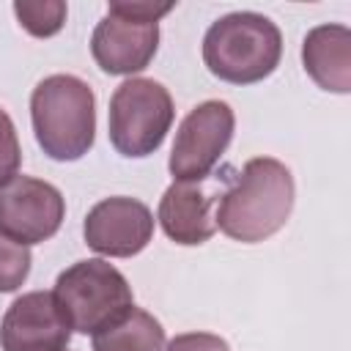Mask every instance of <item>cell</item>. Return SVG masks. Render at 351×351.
Masks as SVG:
<instances>
[{"label":"cell","instance_id":"7a4b0ae2","mask_svg":"<svg viewBox=\"0 0 351 351\" xmlns=\"http://www.w3.org/2000/svg\"><path fill=\"white\" fill-rule=\"evenodd\" d=\"M30 121L49 159H82L96 137V99L90 85L74 74L44 77L30 96Z\"/></svg>","mask_w":351,"mask_h":351},{"label":"cell","instance_id":"9a60e30c","mask_svg":"<svg viewBox=\"0 0 351 351\" xmlns=\"http://www.w3.org/2000/svg\"><path fill=\"white\" fill-rule=\"evenodd\" d=\"M30 250L0 233V293L16 291L30 274Z\"/></svg>","mask_w":351,"mask_h":351},{"label":"cell","instance_id":"8fae6325","mask_svg":"<svg viewBox=\"0 0 351 351\" xmlns=\"http://www.w3.org/2000/svg\"><path fill=\"white\" fill-rule=\"evenodd\" d=\"M214 203L217 197L208 195L200 181H173L159 200L156 219L170 241L195 247L217 233V222L211 214Z\"/></svg>","mask_w":351,"mask_h":351},{"label":"cell","instance_id":"e0dca14e","mask_svg":"<svg viewBox=\"0 0 351 351\" xmlns=\"http://www.w3.org/2000/svg\"><path fill=\"white\" fill-rule=\"evenodd\" d=\"M173 11V3H151V0H112L107 5V14L129 16V19H143V22H159L165 14Z\"/></svg>","mask_w":351,"mask_h":351},{"label":"cell","instance_id":"5bb4252c","mask_svg":"<svg viewBox=\"0 0 351 351\" xmlns=\"http://www.w3.org/2000/svg\"><path fill=\"white\" fill-rule=\"evenodd\" d=\"M14 14L30 36L49 38L66 22V3L63 0H16Z\"/></svg>","mask_w":351,"mask_h":351},{"label":"cell","instance_id":"8992f818","mask_svg":"<svg viewBox=\"0 0 351 351\" xmlns=\"http://www.w3.org/2000/svg\"><path fill=\"white\" fill-rule=\"evenodd\" d=\"M236 129V115L228 101L208 99L189 110L176 132L170 151V176L176 181H206L219 156L228 151Z\"/></svg>","mask_w":351,"mask_h":351},{"label":"cell","instance_id":"ac0fdd59","mask_svg":"<svg viewBox=\"0 0 351 351\" xmlns=\"http://www.w3.org/2000/svg\"><path fill=\"white\" fill-rule=\"evenodd\" d=\"M162 351H230V346L211 332H186L176 335Z\"/></svg>","mask_w":351,"mask_h":351},{"label":"cell","instance_id":"9c48e42d","mask_svg":"<svg viewBox=\"0 0 351 351\" xmlns=\"http://www.w3.org/2000/svg\"><path fill=\"white\" fill-rule=\"evenodd\" d=\"M71 337L52 291H30L11 302L0 321L3 351H55Z\"/></svg>","mask_w":351,"mask_h":351},{"label":"cell","instance_id":"3957f363","mask_svg":"<svg viewBox=\"0 0 351 351\" xmlns=\"http://www.w3.org/2000/svg\"><path fill=\"white\" fill-rule=\"evenodd\" d=\"M282 58L280 27L255 11H233L219 16L203 36V63L230 85H252L266 80Z\"/></svg>","mask_w":351,"mask_h":351},{"label":"cell","instance_id":"52a82bcc","mask_svg":"<svg viewBox=\"0 0 351 351\" xmlns=\"http://www.w3.org/2000/svg\"><path fill=\"white\" fill-rule=\"evenodd\" d=\"M66 217V200L58 186L30 176H14L0 186V233L30 247L52 239Z\"/></svg>","mask_w":351,"mask_h":351},{"label":"cell","instance_id":"ba28073f","mask_svg":"<svg viewBox=\"0 0 351 351\" xmlns=\"http://www.w3.org/2000/svg\"><path fill=\"white\" fill-rule=\"evenodd\" d=\"M85 244L107 258H132L143 252L154 236V214L137 197H104L82 225Z\"/></svg>","mask_w":351,"mask_h":351},{"label":"cell","instance_id":"2e32d148","mask_svg":"<svg viewBox=\"0 0 351 351\" xmlns=\"http://www.w3.org/2000/svg\"><path fill=\"white\" fill-rule=\"evenodd\" d=\"M22 165V148L11 115L0 107V186L8 184Z\"/></svg>","mask_w":351,"mask_h":351},{"label":"cell","instance_id":"30bf717a","mask_svg":"<svg viewBox=\"0 0 351 351\" xmlns=\"http://www.w3.org/2000/svg\"><path fill=\"white\" fill-rule=\"evenodd\" d=\"M156 47L159 22H143L118 14H107L90 36V55L107 74H137L148 69Z\"/></svg>","mask_w":351,"mask_h":351},{"label":"cell","instance_id":"4fadbf2b","mask_svg":"<svg viewBox=\"0 0 351 351\" xmlns=\"http://www.w3.org/2000/svg\"><path fill=\"white\" fill-rule=\"evenodd\" d=\"M165 348V329L162 324L140 310L129 307L121 318L107 324L93 335V351H162Z\"/></svg>","mask_w":351,"mask_h":351},{"label":"cell","instance_id":"277c9868","mask_svg":"<svg viewBox=\"0 0 351 351\" xmlns=\"http://www.w3.org/2000/svg\"><path fill=\"white\" fill-rule=\"evenodd\" d=\"M52 293L71 332L80 335H96L134 307L132 285L104 258L71 263L58 274Z\"/></svg>","mask_w":351,"mask_h":351},{"label":"cell","instance_id":"6da1fadb","mask_svg":"<svg viewBox=\"0 0 351 351\" xmlns=\"http://www.w3.org/2000/svg\"><path fill=\"white\" fill-rule=\"evenodd\" d=\"M293 208V176L271 159H250L217 197L214 222L217 228L241 244H258L274 236L291 217Z\"/></svg>","mask_w":351,"mask_h":351},{"label":"cell","instance_id":"d6986e66","mask_svg":"<svg viewBox=\"0 0 351 351\" xmlns=\"http://www.w3.org/2000/svg\"><path fill=\"white\" fill-rule=\"evenodd\" d=\"M55 351H66V346H63V348H55Z\"/></svg>","mask_w":351,"mask_h":351},{"label":"cell","instance_id":"5b68a950","mask_svg":"<svg viewBox=\"0 0 351 351\" xmlns=\"http://www.w3.org/2000/svg\"><path fill=\"white\" fill-rule=\"evenodd\" d=\"M173 99L167 88L148 77L121 82L110 99V143L129 159L151 156L173 126Z\"/></svg>","mask_w":351,"mask_h":351},{"label":"cell","instance_id":"7c38bea8","mask_svg":"<svg viewBox=\"0 0 351 351\" xmlns=\"http://www.w3.org/2000/svg\"><path fill=\"white\" fill-rule=\"evenodd\" d=\"M302 63L310 80L332 93L351 90V30L346 25H318L302 41Z\"/></svg>","mask_w":351,"mask_h":351}]
</instances>
